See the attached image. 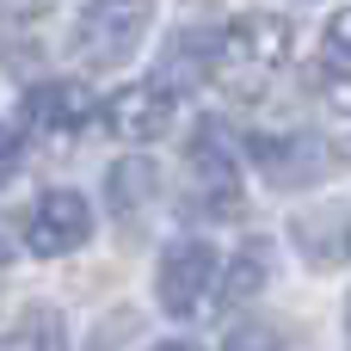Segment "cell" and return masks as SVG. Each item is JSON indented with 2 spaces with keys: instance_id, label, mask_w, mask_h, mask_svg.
Segmentation results:
<instances>
[{
  "instance_id": "obj_1",
  "label": "cell",
  "mask_w": 351,
  "mask_h": 351,
  "mask_svg": "<svg viewBox=\"0 0 351 351\" xmlns=\"http://www.w3.org/2000/svg\"><path fill=\"white\" fill-rule=\"evenodd\" d=\"M284 49H290V19H278V12H247V19H234V25L216 37V80H247V86H259V80L284 62Z\"/></svg>"
},
{
  "instance_id": "obj_2",
  "label": "cell",
  "mask_w": 351,
  "mask_h": 351,
  "mask_svg": "<svg viewBox=\"0 0 351 351\" xmlns=\"http://www.w3.org/2000/svg\"><path fill=\"white\" fill-rule=\"evenodd\" d=\"M148 19H154L148 6H80L74 12V56L86 68H117L136 56Z\"/></svg>"
},
{
  "instance_id": "obj_3",
  "label": "cell",
  "mask_w": 351,
  "mask_h": 351,
  "mask_svg": "<svg viewBox=\"0 0 351 351\" xmlns=\"http://www.w3.org/2000/svg\"><path fill=\"white\" fill-rule=\"evenodd\" d=\"M210 290H222L216 253H210L204 241H173V247L160 253V308L179 315V321H191V315H204Z\"/></svg>"
},
{
  "instance_id": "obj_4",
  "label": "cell",
  "mask_w": 351,
  "mask_h": 351,
  "mask_svg": "<svg viewBox=\"0 0 351 351\" xmlns=\"http://www.w3.org/2000/svg\"><path fill=\"white\" fill-rule=\"evenodd\" d=\"M333 160H339V154H333L321 136H302V130H290V136H253V167H259L271 185H284V191H302V185L327 179Z\"/></svg>"
},
{
  "instance_id": "obj_5",
  "label": "cell",
  "mask_w": 351,
  "mask_h": 351,
  "mask_svg": "<svg viewBox=\"0 0 351 351\" xmlns=\"http://www.w3.org/2000/svg\"><path fill=\"white\" fill-rule=\"evenodd\" d=\"M191 191H197V210L210 216H228L241 210V167L222 142V123H197V142H191Z\"/></svg>"
},
{
  "instance_id": "obj_6",
  "label": "cell",
  "mask_w": 351,
  "mask_h": 351,
  "mask_svg": "<svg viewBox=\"0 0 351 351\" xmlns=\"http://www.w3.org/2000/svg\"><path fill=\"white\" fill-rule=\"evenodd\" d=\"M99 123H105L117 142H148V136H160V130L173 123V93H167V80H136V86L111 93V99L99 105Z\"/></svg>"
},
{
  "instance_id": "obj_7",
  "label": "cell",
  "mask_w": 351,
  "mask_h": 351,
  "mask_svg": "<svg viewBox=\"0 0 351 351\" xmlns=\"http://www.w3.org/2000/svg\"><path fill=\"white\" fill-rule=\"evenodd\" d=\"M154 204H160V167H154L148 154L117 160L111 179H105V210H111V222H117L123 234H142L148 216H154Z\"/></svg>"
},
{
  "instance_id": "obj_8",
  "label": "cell",
  "mask_w": 351,
  "mask_h": 351,
  "mask_svg": "<svg viewBox=\"0 0 351 351\" xmlns=\"http://www.w3.org/2000/svg\"><path fill=\"white\" fill-rule=\"evenodd\" d=\"M93 234V210L80 191H43L37 210H31V228H25V247L31 253H74L80 241Z\"/></svg>"
},
{
  "instance_id": "obj_9",
  "label": "cell",
  "mask_w": 351,
  "mask_h": 351,
  "mask_svg": "<svg viewBox=\"0 0 351 351\" xmlns=\"http://www.w3.org/2000/svg\"><path fill=\"white\" fill-rule=\"evenodd\" d=\"M86 117H93V99H86V86H68V80H56V86H31V93H25V123H31V130L74 136Z\"/></svg>"
},
{
  "instance_id": "obj_10",
  "label": "cell",
  "mask_w": 351,
  "mask_h": 351,
  "mask_svg": "<svg viewBox=\"0 0 351 351\" xmlns=\"http://www.w3.org/2000/svg\"><path fill=\"white\" fill-rule=\"evenodd\" d=\"M290 234L302 241L308 265H339L351 253V210H327V216H296Z\"/></svg>"
},
{
  "instance_id": "obj_11",
  "label": "cell",
  "mask_w": 351,
  "mask_h": 351,
  "mask_svg": "<svg viewBox=\"0 0 351 351\" xmlns=\"http://www.w3.org/2000/svg\"><path fill=\"white\" fill-rule=\"evenodd\" d=\"M265 278H271V241H241V253L222 271V296L228 302H247V296L265 290Z\"/></svg>"
},
{
  "instance_id": "obj_12",
  "label": "cell",
  "mask_w": 351,
  "mask_h": 351,
  "mask_svg": "<svg viewBox=\"0 0 351 351\" xmlns=\"http://www.w3.org/2000/svg\"><path fill=\"white\" fill-rule=\"evenodd\" d=\"M0 351H62V321L49 308H31L12 333H0Z\"/></svg>"
},
{
  "instance_id": "obj_13",
  "label": "cell",
  "mask_w": 351,
  "mask_h": 351,
  "mask_svg": "<svg viewBox=\"0 0 351 351\" xmlns=\"http://www.w3.org/2000/svg\"><path fill=\"white\" fill-rule=\"evenodd\" d=\"M290 339L278 333V327H265V321H247V327H234L228 339H222V351H284Z\"/></svg>"
},
{
  "instance_id": "obj_14",
  "label": "cell",
  "mask_w": 351,
  "mask_h": 351,
  "mask_svg": "<svg viewBox=\"0 0 351 351\" xmlns=\"http://www.w3.org/2000/svg\"><path fill=\"white\" fill-rule=\"evenodd\" d=\"M315 86H321V99H327L333 111L351 117V74H339V68H315Z\"/></svg>"
},
{
  "instance_id": "obj_15",
  "label": "cell",
  "mask_w": 351,
  "mask_h": 351,
  "mask_svg": "<svg viewBox=\"0 0 351 351\" xmlns=\"http://www.w3.org/2000/svg\"><path fill=\"white\" fill-rule=\"evenodd\" d=\"M19 160H25V142H19V123H0V185L19 173Z\"/></svg>"
},
{
  "instance_id": "obj_16",
  "label": "cell",
  "mask_w": 351,
  "mask_h": 351,
  "mask_svg": "<svg viewBox=\"0 0 351 351\" xmlns=\"http://www.w3.org/2000/svg\"><path fill=\"white\" fill-rule=\"evenodd\" d=\"M327 49H333V56H346V62H351V6H346V12H333V19H327Z\"/></svg>"
},
{
  "instance_id": "obj_17",
  "label": "cell",
  "mask_w": 351,
  "mask_h": 351,
  "mask_svg": "<svg viewBox=\"0 0 351 351\" xmlns=\"http://www.w3.org/2000/svg\"><path fill=\"white\" fill-rule=\"evenodd\" d=\"M19 253H25V241H19V228H12V222L0 216V265H12Z\"/></svg>"
},
{
  "instance_id": "obj_18",
  "label": "cell",
  "mask_w": 351,
  "mask_h": 351,
  "mask_svg": "<svg viewBox=\"0 0 351 351\" xmlns=\"http://www.w3.org/2000/svg\"><path fill=\"white\" fill-rule=\"evenodd\" d=\"M154 351H197L191 339H167V346H154Z\"/></svg>"
},
{
  "instance_id": "obj_19",
  "label": "cell",
  "mask_w": 351,
  "mask_h": 351,
  "mask_svg": "<svg viewBox=\"0 0 351 351\" xmlns=\"http://www.w3.org/2000/svg\"><path fill=\"white\" fill-rule=\"evenodd\" d=\"M346 321H351V315H346Z\"/></svg>"
}]
</instances>
